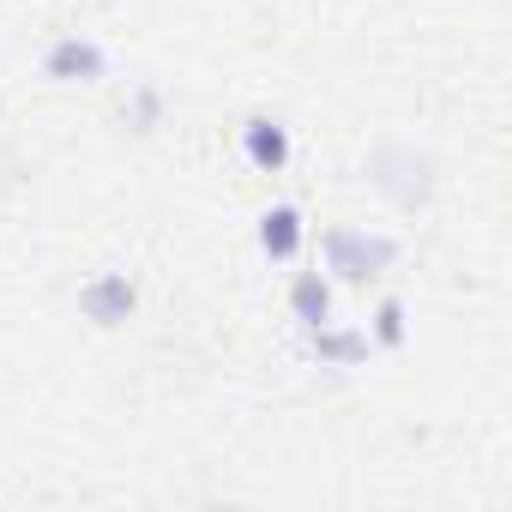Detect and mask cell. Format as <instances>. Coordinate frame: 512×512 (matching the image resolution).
I'll return each instance as SVG.
<instances>
[{
	"mask_svg": "<svg viewBox=\"0 0 512 512\" xmlns=\"http://www.w3.org/2000/svg\"><path fill=\"white\" fill-rule=\"evenodd\" d=\"M368 332L362 326H338V320H326V326H308V356L320 362V368H362L368 362Z\"/></svg>",
	"mask_w": 512,
	"mask_h": 512,
	"instance_id": "8992f818",
	"label": "cell"
},
{
	"mask_svg": "<svg viewBox=\"0 0 512 512\" xmlns=\"http://www.w3.org/2000/svg\"><path fill=\"white\" fill-rule=\"evenodd\" d=\"M290 127L284 121H272V115H247L241 121V157L260 169V175H278L284 163H290Z\"/></svg>",
	"mask_w": 512,
	"mask_h": 512,
	"instance_id": "5b68a950",
	"label": "cell"
},
{
	"mask_svg": "<svg viewBox=\"0 0 512 512\" xmlns=\"http://www.w3.org/2000/svg\"><path fill=\"white\" fill-rule=\"evenodd\" d=\"M133 308H139V284H133L127 272H97V278L79 284V314H85L91 326H103V332L127 326Z\"/></svg>",
	"mask_w": 512,
	"mask_h": 512,
	"instance_id": "277c9868",
	"label": "cell"
},
{
	"mask_svg": "<svg viewBox=\"0 0 512 512\" xmlns=\"http://www.w3.org/2000/svg\"><path fill=\"white\" fill-rule=\"evenodd\" d=\"M362 181H368L380 199H392L398 211H422V205L434 199V157L416 151V145H404V139H386V145L368 151Z\"/></svg>",
	"mask_w": 512,
	"mask_h": 512,
	"instance_id": "6da1fadb",
	"label": "cell"
},
{
	"mask_svg": "<svg viewBox=\"0 0 512 512\" xmlns=\"http://www.w3.org/2000/svg\"><path fill=\"white\" fill-rule=\"evenodd\" d=\"M0 115H7V97H0Z\"/></svg>",
	"mask_w": 512,
	"mask_h": 512,
	"instance_id": "8fae6325",
	"label": "cell"
},
{
	"mask_svg": "<svg viewBox=\"0 0 512 512\" xmlns=\"http://www.w3.org/2000/svg\"><path fill=\"white\" fill-rule=\"evenodd\" d=\"M404 338H410V326H404V302H398V296H386V302L374 308L368 344H374V350H404Z\"/></svg>",
	"mask_w": 512,
	"mask_h": 512,
	"instance_id": "30bf717a",
	"label": "cell"
},
{
	"mask_svg": "<svg viewBox=\"0 0 512 512\" xmlns=\"http://www.w3.org/2000/svg\"><path fill=\"white\" fill-rule=\"evenodd\" d=\"M320 253H326V272L332 278H344V284H368V278H380V272H392L398 266V235H386V229H326L320 235Z\"/></svg>",
	"mask_w": 512,
	"mask_h": 512,
	"instance_id": "7a4b0ae2",
	"label": "cell"
},
{
	"mask_svg": "<svg viewBox=\"0 0 512 512\" xmlns=\"http://www.w3.org/2000/svg\"><path fill=\"white\" fill-rule=\"evenodd\" d=\"M302 241H308L302 205H272V211H260V253H266L272 266H290L296 253H302Z\"/></svg>",
	"mask_w": 512,
	"mask_h": 512,
	"instance_id": "52a82bcc",
	"label": "cell"
},
{
	"mask_svg": "<svg viewBox=\"0 0 512 512\" xmlns=\"http://www.w3.org/2000/svg\"><path fill=\"white\" fill-rule=\"evenodd\" d=\"M121 121H127L133 133H157V127H163V91H157V85H133L127 103H121Z\"/></svg>",
	"mask_w": 512,
	"mask_h": 512,
	"instance_id": "9c48e42d",
	"label": "cell"
},
{
	"mask_svg": "<svg viewBox=\"0 0 512 512\" xmlns=\"http://www.w3.org/2000/svg\"><path fill=\"white\" fill-rule=\"evenodd\" d=\"M290 314H296L302 326H326V320H332V278L302 272V278L290 284Z\"/></svg>",
	"mask_w": 512,
	"mask_h": 512,
	"instance_id": "ba28073f",
	"label": "cell"
},
{
	"mask_svg": "<svg viewBox=\"0 0 512 512\" xmlns=\"http://www.w3.org/2000/svg\"><path fill=\"white\" fill-rule=\"evenodd\" d=\"M43 79L49 85H97V79H109V49L97 37H55L43 49Z\"/></svg>",
	"mask_w": 512,
	"mask_h": 512,
	"instance_id": "3957f363",
	"label": "cell"
}]
</instances>
